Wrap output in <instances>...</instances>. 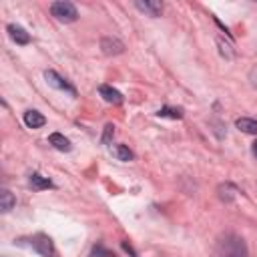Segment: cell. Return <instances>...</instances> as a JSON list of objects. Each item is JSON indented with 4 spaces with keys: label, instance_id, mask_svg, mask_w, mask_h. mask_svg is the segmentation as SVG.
Here are the masks:
<instances>
[{
    "label": "cell",
    "instance_id": "obj_1",
    "mask_svg": "<svg viewBox=\"0 0 257 257\" xmlns=\"http://www.w3.org/2000/svg\"><path fill=\"white\" fill-rule=\"evenodd\" d=\"M247 245L243 241V237L235 235V233H225L217 239L215 249H213V257H247Z\"/></svg>",
    "mask_w": 257,
    "mask_h": 257
},
{
    "label": "cell",
    "instance_id": "obj_2",
    "mask_svg": "<svg viewBox=\"0 0 257 257\" xmlns=\"http://www.w3.org/2000/svg\"><path fill=\"white\" fill-rule=\"evenodd\" d=\"M50 14L56 18V20H60V22H64V24H68V22H74L76 18H78V10H76V6L72 4V2H52L50 4Z\"/></svg>",
    "mask_w": 257,
    "mask_h": 257
},
{
    "label": "cell",
    "instance_id": "obj_3",
    "mask_svg": "<svg viewBox=\"0 0 257 257\" xmlns=\"http://www.w3.org/2000/svg\"><path fill=\"white\" fill-rule=\"evenodd\" d=\"M44 78H46V82H48L52 88L66 90V92H68V94H72V96L76 94L74 86H72V84H68V82H66V80H64V78L58 74V72H54V70H46V72H44Z\"/></svg>",
    "mask_w": 257,
    "mask_h": 257
},
{
    "label": "cell",
    "instance_id": "obj_4",
    "mask_svg": "<svg viewBox=\"0 0 257 257\" xmlns=\"http://www.w3.org/2000/svg\"><path fill=\"white\" fill-rule=\"evenodd\" d=\"M30 245H32L40 255H44V257H50V255L54 253V247H52V241H50L48 235H34L32 241H30Z\"/></svg>",
    "mask_w": 257,
    "mask_h": 257
},
{
    "label": "cell",
    "instance_id": "obj_5",
    "mask_svg": "<svg viewBox=\"0 0 257 257\" xmlns=\"http://www.w3.org/2000/svg\"><path fill=\"white\" fill-rule=\"evenodd\" d=\"M100 50L106 54V56H112V54H120L124 50V44L118 40V38H112V36H104L100 40Z\"/></svg>",
    "mask_w": 257,
    "mask_h": 257
},
{
    "label": "cell",
    "instance_id": "obj_6",
    "mask_svg": "<svg viewBox=\"0 0 257 257\" xmlns=\"http://www.w3.org/2000/svg\"><path fill=\"white\" fill-rule=\"evenodd\" d=\"M135 6L141 10V12H145V14H149V16H161V12H163V4L159 2V0H137L135 2Z\"/></svg>",
    "mask_w": 257,
    "mask_h": 257
},
{
    "label": "cell",
    "instance_id": "obj_7",
    "mask_svg": "<svg viewBox=\"0 0 257 257\" xmlns=\"http://www.w3.org/2000/svg\"><path fill=\"white\" fill-rule=\"evenodd\" d=\"M8 36L16 42V44H28L30 42V34L22 28V26H18V24H8Z\"/></svg>",
    "mask_w": 257,
    "mask_h": 257
},
{
    "label": "cell",
    "instance_id": "obj_8",
    "mask_svg": "<svg viewBox=\"0 0 257 257\" xmlns=\"http://www.w3.org/2000/svg\"><path fill=\"white\" fill-rule=\"evenodd\" d=\"M98 92H100V96H102L106 102H110V104H120V102L124 100V96H122L116 88H112V86H108V84H100Z\"/></svg>",
    "mask_w": 257,
    "mask_h": 257
},
{
    "label": "cell",
    "instance_id": "obj_9",
    "mask_svg": "<svg viewBox=\"0 0 257 257\" xmlns=\"http://www.w3.org/2000/svg\"><path fill=\"white\" fill-rule=\"evenodd\" d=\"M24 122H26V126L28 128H40V126H44V122H46V118L38 112V110H26L24 112Z\"/></svg>",
    "mask_w": 257,
    "mask_h": 257
},
{
    "label": "cell",
    "instance_id": "obj_10",
    "mask_svg": "<svg viewBox=\"0 0 257 257\" xmlns=\"http://www.w3.org/2000/svg\"><path fill=\"white\" fill-rule=\"evenodd\" d=\"M48 143H50L56 151H62V153H68V151L72 149L70 141H68L64 135H60V133H52V135L48 137Z\"/></svg>",
    "mask_w": 257,
    "mask_h": 257
},
{
    "label": "cell",
    "instance_id": "obj_11",
    "mask_svg": "<svg viewBox=\"0 0 257 257\" xmlns=\"http://www.w3.org/2000/svg\"><path fill=\"white\" fill-rule=\"evenodd\" d=\"M28 185L34 191H44V189H50L52 187V181L46 179V177H42V175H38V173H32L30 179H28Z\"/></svg>",
    "mask_w": 257,
    "mask_h": 257
},
{
    "label": "cell",
    "instance_id": "obj_12",
    "mask_svg": "<svg viewBox=\"0 0 257 257\" xmlns=\"http://www.w3.org/2000/svg\"><path fill=\"white\" fill-rule=\"evenodd\" d=\"M235 124H237L239 131H243V133H247V135H257V120H255V118L241 116V118H237Z\"/></svg>",
    "mask_w": 257,
    "mask_h": 257
},
{
    "label": "cell",
    "instance_id": "obj_13",
    "mask_svg": "<svg viewBox=\"0 0 257 257\" xmlns=\"http://www.w3.org/2000/svg\"><path fill=\"white\" fill-rule=\"evenodd\" d=\"M14 205H16L14 195H12L8 189H2V191H0V211H2V213H8L10 209H14Z\"/></svg>",
    "mask_w": 257,
    "mask_h": 257
},
{
    "label": "cell",
    "instance_id": "obj_14",
    "mask_svg": "<svg viewBox=\"0 0 257 257\" xmlns=\"http://www.w3.org/2000/svg\"><path fill=\"white\" fill-rule=\"evenodd\" d=\"M112 155L118 159V161H122V163H128V161H133V151L126 147V145H114L112 147Z\"/></svg>",
    "mask_w": 257,
    "mask_h": 257
},
{
    "label": "cell",
    "instance_id": "obj_15",
    "mask_svg": "<svg viewBox=\"0 0 257 257\" xmlns=\"http://www.w3.org/2000/svg\"><path fill=\"white\" fill-rule=\"evenodd\" d=\"M157 114L159 116H169V118H181L183 116V110L181 108H173V106H163Z\"/></svg>",
    "mask_w": 257,
    "mask_h": 257
},
{
    "label": "cell",
    "instance_id": "obj_16",
    "mask_svg": "<svg viewBox=\"0 0 257 257\" xmlns=\"http://www.w3.org/2000/svg\"><path fill=\"white\" fill-rule=\"evenodd\" d=\"M235 193H237V189H233L231 185H221V187H219V197H221L223 201H231V199L235 197Z\"/></svg>",
    "mask_w": 257,
    "mask_h": 257
},
{
    "label": "cell",
    "instance_id": "obj_17",
    "mask_svg": "<svg viewBox=\"0 0 257 257\" xmlns=\"http://www.w3.org/2000/svg\"><path fill=\"white\" fill-rule=\"evenodd\" d=\"M90 257H114V253H110L108 249H104L102 245H96L90 253Z\"/></svg>",
    "mask_w": 257,
    "mask_h": 257
},
{
    "label": "cell",
    "instance_id": "obj_18",
    "mask_svg": "<svg viewBox=\"0 0 257 257\" xmlns=\"http://www.w3.org/2000/svg\"><path fill=\"white\" fill-rule=\"evenodd\" d=\"M112 135H114V126H112V124H106V126H104V135H102V143L108 145L110 139H112Z\"/></svg>",
    "mask_w": 257,
    "mask_h": 257
},
{
    "label": "cell",
    "instance_id": "obj_19",
    "mask_svg": "<svg viewBox=\"0 0 257 257\" xmlns=\"http://www.w3.org/2000/svg\"><path fill=\"white\" fill-rule=\"evenodd\" d=\"M217 42H219V46H221V54H227V58H231V56H233V52L229 50V46H227V44H223V40H221V38H217Z\"/></svg>",
    "mask_w": 257,
    "mask_h": 257
},
{
    "label": "cell",
    "instance_id": "obj_20",
    "mask_svg": "<svg viewBox=\"0 0 257 257\" xmlns=\"http://www.w3.org/2000/svg\"><path fill=\"white\" fill-rule=\"evenodd\" d=\"M251 151H253V155H255V159H257V141L253 143V147H251Z\"/></svg>",
    "mask_w": 257,
    "mask_h": 257
}]
</instances>
